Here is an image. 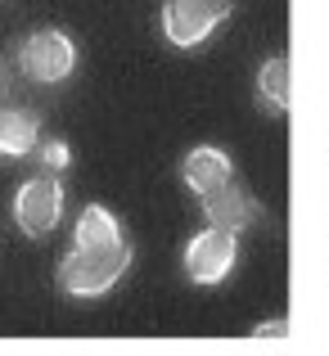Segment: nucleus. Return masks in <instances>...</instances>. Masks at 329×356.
<instances>
[{
  "instance_id": "obj_1",
  "label": "nucleus",
  "mask_w": 329,
  "mask_h": 356,
  "mask_svg": "<svg viewBox=\"0 0 329 356\" xmlns=\"http://www.w3.org/2000/svg\"><path fill=\"white\" fill-rule=\"evenodd\" d=\"M131 266V248L109 208L86 203L72 230V243L59 261V289L68 298H104Z\"/></svg>"
},
{
  "instance_id": "obj_2",
  "label": "nucleus",
  "mask_w": 329,
  "mask_h": 356,
  "mask_svg": "<svg viewBox=\"0 0 329 356\" xmlns=\"http://www.w3.org/2000/svg\"><path fill=\"white\" fill-rule=\"evenodd\" d=\"M18 68L32 81H41V86H59V81H68L72 68H77V45H72V36L59 32V27H36V32H27L23 45H18Z\"/></svg>"
},
{
  "instance_id": "obj_3",
  "label": "nucleus",
  "mask_w": 329,
  "mask_h": 356,
  "mask_svg": "<svg viewBox=\"0 0 329 356\" xmlns=\"http://www.w3.org/2000/svg\"><path fill=\"white\" fill-rule=\"evenodd\" d=\"M225 18H230V0H167L163 36L176 50H199Z\"/></svg>"
},
{
  "instance_id": "obj_4",
  "label": "nucleus",
  "mask_w": 329,
  "mask_h": 356,
  "mask_svg": "<svg viewBox=\"0 0 329 356\" xmlns=\"http://www.w3.org/2000/svg\"><path fill=\"white\" fill-rule=\"evenodd\" d=\"M63 217V181L54 172L27 176L14 194V221L27 239H45Z\"/></svg>"
},
{
  "instance_id": "obj_5",
  "label": "nucleus",
  "mask_w": 329,
  "mask_h": 356,
  "mask_svg": "<svg viewBox=\"0 0 329 356\" xmlns=\"http://www.w3.org/2000/svg\"><path fill=\"white\" fill-rule=\"evenodd\" d=\"M234 261H239V235L225 226H203L199 235L185 243V275L203 289L221 284L234 270Z\"/></svg>"
},
{
  "instance_id": "obj_6",
  "label": "nucleus",
  "mask_w": 329,
  "mask_h": 356,
  "mask_svg": "<svg viewBox=\"0 0 329 356\" xmlns=\"http://www.w3.org/2000/svg\"><path fill=\"white\" fill-rule=\"evenodd\" d=\"M199 203H203V217H208V226H225V230H234V235L252 230V226H257V217H262L257 199H252V194L243 190L239 181H225L221 190L203 194Z\"/></svg>"
},
{
  "instance_id": "obj_7",
  "label": "nucleus",
  "mask_w": 329,
  "mask_h": 356,
  "mask_svg": "<svg viewBox=\"0 0 329 356\" xmlns=\"http://www.w3.org/2000/svg\"><path fill=\"white\" fill-rule=\"evenodd\" d=\"M181 181H185V190L190 194H212V190H221L225 181H234V163H230V154L217 145H199V149H190L185 154V163H181Z\"/></svg>"
},
{
  "instance_id": "obj_8",
  "label": "nucleus",
  "mask_w": 329,
  "mask_h": 356,
  "mask_svg": "<svg viewBox=\"0 0 329 356\" xmlns=\"http://www.w3.org/2000/svg\"><path fill=\"white\" fill-rule=\"evenodd\" d=\"M41 149V127L23 108H0V154L5 158H27Z\"/></svg>"
},
{
  "instance_id": "obj_9",
  "label": "nucleus",
  "mask_w": 329,
  "mask_h": 356,
  "mask_svg": "<svg viewBox=\"0 0 329 356\" xmlns=\"http://www.w3.org/2000/svg\"><path fill=\"white\" fill-rule=\"evenodd\" d=\"M257 95L266 99L271 113H289V59H284V54H275V59L262 63V72H257Z\"/></svg>"
},
{
  "instance_id": "obj_10",
  "label": "nucleus",
  "mask_w": 329,
  "mask_h": 356,
  "mask_svg": "<svg viewBox=\"0 0 329 356\" xmlns=\"http://www.w3.org/2000/svg\"><path fill=\"white\" fill-rule=\"evenodd\" d=\"M41 163L50 167V172H63V167L72 163V149L63 145V140H45L41 145Z\"/></svg>"
},
{
  "instance_id": "obj_11",
  "label": "nucleus",
  "mask_w": 329,
  "mask_h": 356,
  "mask_svg": "<svg viewBox=\"0 0 329 356\" xmlns=\"http://www.w3.org/2000/svg\"><path fill=\"white\" fill-rule=\"evenodd\" d=\"M280 334H289V325H284V321H266V325H257V339H280Z\"/></svg>"
}]
</instances>
